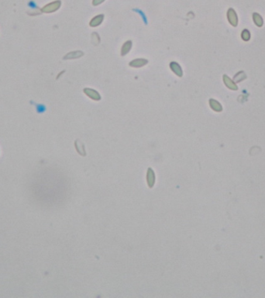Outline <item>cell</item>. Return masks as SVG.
<instances>
[{"label":"cell","instance_id":"cell-2","mask_svg":"<svg viewBox=\"0 0 265 298\" xmlns=\"http://www.w3.org/2000/svg\"><path fill=\"white\" fill-rule=\"evenodd\" d=\"M60 4H61V2H60V1H59V0H57V1H55V2H53L45 6L42 9V11L44 12H46V13L53 12H54V11L57 10V9L60 8Z\"/></svg>","mask_w":265,"mask_h":298},{"label":"cell","instance_id":"cell-10","mask_svg":"<svg viewBox=\"0 0 265 298\" xmlns=\"http://www.w3.org/2000/svg\"><path fill=\"white\" fill-rule=\"evenodd\" d=\"M83 55H84V53L81 51H72V52L67 54V55L64 57V59H75V58H78V57H81Z\"/></svg>","mask_w":265,"mask_h":298},{"label":"cell","instance_id":"cell-9","mask_svg":"<svg viewBox=\"0 0 265 298\" xmlns=\"http://www.w3.org/2000/svg\"><path fill=\"white\" fill-rule=\"evenodd\" d=\"M223 81H224L225 85H226L228 88H230V89L237 90V88H237L236 85L235 84V82H234L232 80H231V79H229L227 75H226V74L223 76Z\"/></svg>","mask_w":265,"mask_h":298},{"label":"cell","instance_id":"cell-11","mask_svg":"<svg viewBox=\"0 0 265 298\" xmlns=\"http://www.w3.org/2000/svg\"><path fill=\"white\" fill-rule=\"evenodd\" d=\"M253 18H254V22L257 26H262V25H263V20H262V17L260 16L258 13H257V12L254 13Z\"/></svg>","mask_w":265,"mask_h":298},{"label":"cell","instance_id":"cell-7","mask_svg":"<svg viewBox=\"0 0 265 298\" xmlns=\"http://www.w3.org/2000/svg\"><path fill=\"white\" fill-rule=\"evenodd\" d=\"M132 45H133V43H132L131 40L126 41L122 46V48H121V55L124 56L128 54L130 51V50H131Z\"/></svg>","mask_w":265,"mask_h":298},{"label":"cell","instance_id":"cell-1","mask_svg":"<svg viewBox=\"0 0 265 298\" xmlns=\"http://www.w3.org/2000/svg\"><path fill=\"white\" fill-rule=\"evenodd\" d=\"M84 93L88 96V98L91 99L94 101H99L101 99V96L96 90L93 89V88H84Z\"/></svg>","mask_w":265,"mask_h":298},{"label":"cell","instance_id":"cell-3","mask_svg":"<svg viewBox=\"0 0 265 298\" xmlns=\"http://www.w3.org/2000/svg\"><path fill=\"white\" fill-rule=\"evenodd\" d=\"M169 66H170V70H171L177 76H178V77H182L183 70L178 62L171 61L170 63V65H169Z\"/></svg>","mask_w":265,"mask_h":298},{"label":"cell","instance_id":"cell-12","mask_svg":"<svg viewBox=\"0 0 265 298\" xmlns=\"http://www.w3.org/2000/svg\"><path fill=\"white\" fill-rule=\"evenodd\" d=\"M244 79H246V75H245V74L243 71H241V72H239L238 74L234 77V81H236V82H240V81L243 80Z\"/></svg>","mask_w":265,"mask_h":298},{"label":"cell","instance_id":"cell-6","mask_svg":"<svg viewBox=\"0 0 265 298\" xmlns=\"http://www.w3.org/2000/svg\"><path fill=\"white\" fill-rule=\"evenodd\" d=\"M104 20V15L102 14H99V15L95 16L93 17L91 19V20L90 21L89 23V26H91V27H96V26H99L101 23L103 22Z\"/></svg>","mask_w":265,"mask_h":298},{"label":"cell","instance_id":"cell-5","mask_svg":"<svg viewBox=\"0 0 265 298\" xmlns=\"http://www.w3.org/2000/svg\"><path fill=\"white\" fill-rule=\"evenodd\" d=\"M227 16L228 20H229V22L230 23V24L233 26H236L238 20H237V16L235 11L232 9H229V10H228Z\"/></svg>","mask_w":265,"mask_h":298},{"label":"cell","instance_id":"cell-8","mask_svg":"<svg viewBox=\"0 0 265 298\" xmlns=\"http://www.w3.org/2000/svg\"><path fill=\"white\" fill-rule=\"evenodd\" d=\"M209 105L210 107L215 112H221L223 110V107H222L221 104L214 99H209Z\"/></svg>","mask_w":265,"mask_h":298},{"label":"cell","instance_id":"cell-4","mask_svg":"<svg viewBox=\"0 0 265 298\" xmlns=\"http://www.w3.org/2000/svg\"><path fill=\"white\" fill-rule=\"evenodd\" d=\"M148 63V61L147 59L144 58H136L134 59V60L131 61L129 64L130 67H133V68H141V67H144V65H146Z\"/></svg>","mask_w":265,"mask_h":298},{"label":"cell","instance_id":"cell-13","mask_svg":"<svg viewBox=\"0 0 265 298\" xmlns=\"http://www.w3.org/2000/svg\"><path fill=\"white\" fill-rule=\"evenodd\" d=\"M241 37H242V38H243V40H249L250 37V34L249 31L246 30V29H244V30L243 31V33H242Z\"/></svg>","mask_w":265,"mask_h":298},{"label":"cell","instance_id":"cell-14","mask_svg":"<svg viewBox=\"0 0 265 298\" xmlns=\"http://www.w3.org/2000/svg\"><path fill=\"white\" fill-rule=\"evenodd\" d=\"M104 2H105V0H92V5L94 6H97L99 5L102 4Z\"/></svg>","mask_w":265,"mask_h":298}]
</instances>
